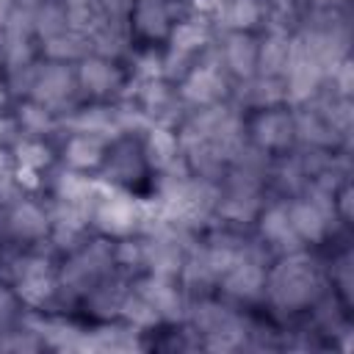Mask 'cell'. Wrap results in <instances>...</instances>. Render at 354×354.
Returning a JSON list of instances; mask_svg holds the SVG:
<instances>
[{
  "instance_id": "6da1fadb",
  "label": "cell",
  "mask_w": 354,
  "mask_h": 354,
  "mask_svg": "<svg viewBox=\"0 0 354 354\" xmlns=\"http://www.w3.org/2000/svg\"><path fill=\"white\" fill-rule=\"evenodd\" d=\"M326 277L321 263L304 249L279 254L266 268V293L263 299L279 313H296L310 307L321 293H326Z\"/></svg>"
},
{
  "instance_id": "7a4b0ae2",
  "label": "cell",
  "mask_w": 354,
  "mask_h": 354,
  "mask_svg": "<svg viewBox=\"0 0 354 354\" xmlns=\"http://www.w3.org/2000/svg\"><path fill=\"white\" fill-rule=\"evenodd\" d=\"M30 100L47 105L58 116L61 113H69L72 108H77L80 102H86L83 94H80V88H77L75 64H58V61L39 58L33 88H30Z\"/></svg>"
},
{
  "instance_id": "3957f363",
  "label": "cell",
  "mask_w": 354,
  "mask_h": 354,
  "mask_svg": "<svg viewBox=\"0 0 354 354\" xmlns=\"http://www.w3.org/2000/svg\"><path fill=\"white\" fill-rule=\"evenodd\" d=\"M138 216H141V199L127 194V188H111L94 205L88 227L116 241V238L138 235Z\"/></svg>"
},
{
  "instance_id": "277c9868",
  "label": "cell",
  "mask_w": 354,
  "mask_h": 354,
  "mask_svg": "<svg viewBox=\"0 0 354 354\" xmlns=\"http://www.w3.org/2000/svg\"><path fill=\"white\" fill-rule=\"evenodd\" d=\"M75 77L83 100L97 102H116L127 86V69H122L119 61H108L91 53L75 64Z\"/></svg>"
},
{
  "instance_id": "5b68a950",
  "label": "cell",
  "mask_w": 354,
  "mask_h": 354,
  "mask_svg": "<svg viewBox=\"0 0 354 354\" xmlns=\"http://www.w3.org/2000/svg\"><path fill=\"white\" fill-rule=\"evenodd\" d=\"M246 138L271 155L288 152L293 147V113L288 105H274V108H260L252 111L246 119Z\"/></svg>"
},
{
  "instance_id": "8992f818",
  "label": "cell",
  "mask_w": 354,
  "mask_h": 354,
  "mask_svg": "<svg viewBox=\"0 0 354 354\" xmlns=\"http://www.w3.org/2000/svg\"><path fill=\"white\" fill-rule=\"evenodd\" d=\"M254 235L271 249L274 257L279 254H290L304 249V241L293 232L290 218H288V199H266L257 218H254Z\"/></svg>"
},
{
  "instance_id": "52a82bcc",
  "label": "cell",
  "mask_w": 354,
  "mask_h": 354,
  "mask_svg": "<svg viewBox=\"0 0 354 354\" xmlns=\"http://www.w3.org/2000/svg\"><path fill=\"white\" fill-rule=\"evenodd\" d=\"M136 290H141L152 307L158 310L160 321L163 324H185V315H188V304H191V296L183 290V285L174 279V277H160V274H144L141 279L133 282Z\"/></svg>"
},
{
  "instance_id": "ba28073f",
  "label": "cell",
  "mask_w": 354,
  "mask_h": 354,
  "mask_svg": "<svg viewBox=\"0 0 354 354\" xmlns=\"http://www.w3.org/2000/svg\"><path fill=\"white\" fill-rule=\"evenodd\" d=\"M147 171V160L141 152V138H116L108 144L105 158L100 163V177L116 188H127L130 183L141 180V174Z\"/></svg>"
},
{
  "instance_id": "9c48e42d",
  "label": "cell",
  "mask_w": 354,
  "mask_h": 354,
  "mask_svg": "<svg viewBox=\"0 0 354 354\" xmlns=\"http://www.w3.org/2000/svg\"><path fill=\"white\" fill-rule=\"evenodd\" d=\"M50 235L47 207L28 194L6 207V243H39Z\"/></svg>"
},
{
  "instance_id": "30bf717a",
  "label": "cell",
  "mask_w": 354,
  "mask_h": 354,
  "mask_svg": "<svg viewBox=\"0 0 354 354\" xmlns=\"http://www.w3.org/2000/svg\"><path fill=\"white\" fill-rule=\"evenodd\" d=\"M230 86H232V77L224 69L194 64L191 72L177 83V91H180L183 102L188 105V111H194V108L227 100L230 97Z\"/></svg>"
},
{
  "instance_id": "8fae6325",
  "label": "cell",
  "mask_w": 354,
  "mask_h": 354,
  "mask_svg": "<svg viewBox=\"0 0 354 354\" xmlns=\"http://www.w3.org/2000/svg\"><path fill=\"white\" fill-rule=\"evenodd\" d=\"M216 288L221 290V296L227 301H238V304L260 301L266 293V266H257L249 260H235L218 277Z\"/></svg>"
},
{
  "instance_id": "7c38bea8",
  "label": "cell",
  "mask_w": 354,
  "mask_h": 354,
  "mask_svg": "<svg viewBox=\"0 0 354 354\" xmlns=\"http://www.w3.org/2000/svg\"><path fill=\"white\" fill-rule=\"evenodd\" d=\"M224 69L232 80L257 72V36L254 30H216Z\"/></svg>"
},
{
  "instance_id": "4fadbf2b",
  "label": "cell",
  "mask_w": 354,
  "mask_h": 354,
  "mask_svg": "<svg viewBox=\"0 0 354 354\" xmlns=\"http://www.w3.org/2000/svg\"><path fill=\"white\" fill-rule=\"evenodd\" d=\"M88 53L108 58V61H124L133 53V30L127 19L105 17L91 33H88Z\"/></svg>"
},
{
  "instance_id": "5bb4252c",
  "label": "cell",
  "mask_w": 354,
  "mask_h": 354,
  "mask_svg": "<svg viewBox=\"0 0 354 354\" xmlns=\"http://www.w3.org/2000/svg\"><path fill=\"white\" fill-rule=\"evenodd\" d=\"M127 22H130L133 36L144 39L147 44L166 41V36H169V30L174 25L166 0H136Z\"/></svg>"
},
{
  "instance_id": "9a60e30c",
  "label": "cell",
  "mask_w": 354,
  "mask_h": 354,
  "mask_svg": "<svg viewBox=\"0 0 354 354\" xmlns=\"http://www.w3.org/2000/svg\"><path fill=\"white\" fill-rule=\"evenodd\" d=\"M108 141L88 136V133H69L58 141V152H61V163L77 171H94L100 169L102 158H105Z\"/></svg>"
},
{
  "instance_id": "2e32d148",
  "label": "cell",
  "mask_w": 354,
  "mask_h": 354,
  "mask_svg": "<svg viewBox=\"0 0 354 354\" xmlns=\"http://www.w3.org/2000/svg\"><path fill=\"white\" fill-rule=\"evenodd\" d=\"M141 152H144L147 169H152L155 174L163 171V169H169L177 158H183L180 141H177V127L152 124V127L141 136Z\"/></svg>"
},
{
  "instance_id": "e0dca14e",
  "label": "cell",
  "mask_w": 354,
  "mask_h": 354,
  "mask_svg": "<svg viewBox=\"0 0 354 354\" xmlns=\"http://www.w3.org/2000/svg\"><path fill=\"white\" fill-rule=\"evenodd\" d=\"M288 218L293 232L304 241V246L321 243L329 235V218L304 196H290L288 199Z\"/></svg>"
},
{
  "instance_id": "ac0fdd59",
  "label": "cell",
  "mask_w": 354,
  "mask_h": 354,
  "mask_svg": "<svg viewBox=\"0 0 354 354\" xmlns=\"http://www.w3.org/2000/svg\"><path fill=\"white\" fill-rule=\"evenodd\" d=\"M216 39V25L207 19V17H199V14H191L180 22L171 25L169 36H166V47H174V50H183L188 55H196L202 47H207L210 41Z\"/></svg>"
},
{
  "instance_id": "d6986e66",
  "label": "cell",
  "mask_w": 354,
  "mask_h": 354,
  "mask_svg": "<svg viewBox=\"0 0 354 354\" xmlns=\"http://www.w3.org/2000/svg\"><path fill=\"white\" fill-rule=\"evenodd\" d=\"M14 119L22 130V136L28 138H44V141H53L58 136V113H53L47 105L25 97V100H17V111H14Z\"/></svg>"
},
{
  "instance_id": "ffe728a7",
  "label": "cell",
  "mask_w": 354,
  "mask_h": 354,
  "mask_svg": "<svg viewBox=\"0 0 354 354\" xmlns=\"http://www.w3.org/2000/svg\"><path fill=\"white\" fill-rule=\"evenodd\" d=\"M288 50H290V33L263 30V36H257V75L282 77L288 66Z\"/></svg>"
},
{
  "instance_id": "44dd1931",
  "label": "cell",
  "mask_w": 354,
  "mask_h": 354,
  "mask_svg": "<svg viewBox=\"0 0 354 354\" xmlns=\"http://www.w3.org/2000/svg\"><path fill=\"white\" fill-rule=\"evenodd\" d=\"M39 55L47 61H58V64H77L80 58L88 55V36L66 28L58 36L44 39L39 47Z\"/></svg>"
},
{
  "instance_id": "7402d4cb",
  "label": "cell",
  "mask_w": 354,
  "mask_h": 354,
  "mask_svg": "<svg viewBox=\"0 0 354 354\" xmlns=\"http://www.w3.org/2000/svg\"><path fill=\"white\" fill-rule=\"evenodd\" d=\"M119 318H122L124 324L136 326L138 332H152L155 326L163 324L160 315H158V310L152 307V301H149L141 290H136L133 285H130V290H127V296H124V301H122Z\"/></svg>"
},
{
  "instance_id": "603a6c76",
  "label": "cell",
  "mask_w": 354,
  "mask_h": 354,
  "mask_svg": "<svg viewBox=\"0 0 354 354\" xmlns=\"http://www.w3.org/2000/svg\"><path fill=\"white\" fill-rule=\"evenodd\" d=\"M61 6L66 11V25L86 36L105 19L100 0H61Z\"/></svg>"
},
{
  "instance_id": "cb8c5ba5",
  "label": "cell",
  "mask_w": 354,
  "mask_h": 354,
  "mask_svg": "<svg viewBox=\"0 0 354 354\" xmlns=\"http://www.w3.org/2000/svg\"><path fill=\"white\" fill-rule=\"evenodd\" d=\"M66 28H69L66 25V11H64L61 0H44V3H39L36 14H33V33H36L39 41L53 39V36H58Z\"/></svg>"
},
{
  "instance_id": "d4e9b609",
  "label": "cell",
  "mask_w": 354,
  "mask_h": 354,
  "mask_svg": "<svg viewBox=\"0 0 354 354\" xmlns=\"http://www.w3.org/2000/svg\"><path fill=\"white\" fill-rule=\"evenodd\" d=\"M113 268L130 274L144 271V238L141 235H127L113 241Z\"/></svg>"
},
{
  "instance_id": "484cf974",
  "label": "cell",
  "mask_w": 354,
  "mask_h": 354,
  "mask_svg": "<svg viewBox=\"0 0 354 354\" xmlns=\"http://www.w3.org/2000/svg\"><path fill=\"white\" fill-rule=\"evenodd\" d=\"M130 75L138 77V80H152V77H163V47H155V44H147L141 50H133L130 55Z\"/></svg>"
},
{
  "instance_id": "4316f807",
  "label": "cell",
  "mask_w": 354,
  "mask_h": 354,
  "mask_svg": "<svg viewBox=\"0 0 354 354\" xmlns=\"http://www.w3.org/2000/svg\"><path fill=\"white\" fill-rule=\"evenodd\" d=\"M19 304H22V301H19L17 290H14V285H8V282L0 279V332L17 324V318H19Z\"/></svg>"
},
{
  "instance_id": "83f0119b",
  "label": "cell",
  "mask_w": 354,
  "mask_h": 354,
  "mask_svg": "<svg viewBox=\"0 0 354 354\" xmlns=\"http://www.w3.org/2000/svg\"><path fill=\"white\" fill-rule=\"evenodd\" d=\"M332 282L340 288V293H343L346 299H351V254H348V252H343L340 257H335Z\"/></svg>"
},
{
  "instance_id": "f1b7e54d",
  "label": "cell",
  "mask_w": 354,
  "mask_h": 354,
  "mask_svg": "<svg viewBox=\"0 0 354 354\" xmlns=\"http://www.w3.org/2000/svg\"><path fill=\"white\" fill-rule=\"evenodd\" d=\"M133 3L136 0H100L105 17H113V19H127L133 11Z\"/></svg>"
},
{
  "instance_id": "f546056e",
  "label": "cell",
  "mask_w": 354,
  "mask_h": 354,
  "mask_svg": "<svg viewBox=\"0 0 354 354\" xmlns=\"http://www.w3.org/2000/svg\"><path fill=\"white\" fill-rule=\"evenodd\" d=\"M14 102V97L8 94V88H6V80H3V66H0V113L8 108Z\"/></svg>"
},
{
  "instance_id": "4dcf8cb0",
  "label": "cell",
  "mask_w": 354,
  "mask_h": 354,
  "mask_svg": "<svg viewBox=\"0 0 354 354\" xmlns=\"http://www.w3.org/2000/svg\"><path fill=\"white\" fill-rule=\"evenodd\" d=\"M326 3H329V6H337V8H346L351 0H326Z\"/></svg>"
}]
</instances>
